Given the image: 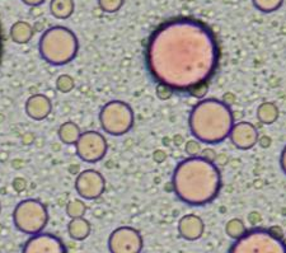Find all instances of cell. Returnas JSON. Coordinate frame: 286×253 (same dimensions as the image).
I'll return each instance as SVG.
<instances>
[{
	"label": "cell",
	"instance_id": "cell-4",
	"mask_svg": "<svg viewBox=\"0 0 286 253\" xmlns=\"http://www.w3.org/2000/svg\"><path fill=\"white\" fill-rule=\"evenodd\" d=\"M39 55L53 66H62L75 59L79 51V41L71 29L55 25L46 29L39 37Z\"/></svg>",
	"mask_w": 286,
	"mask_h": 253
},
{
	"label": "cell",
	"instance_id": "cell-31",
	"mask_svg": "<svg viewBox=\"0 0 286 253\" xmlns=\"http://www.w3.org/2000/svg\"><path fill=\"white\" fill-rule=\"evenodd\" d=\"M258 144L262 146V148H269L271 145V139L269 136H262V138H258Z\"/></svg>",
	"mask_w": 286,
	"mask_h": 253
},
{
	"label": "cell",
	"instance_id": "cell-2",
	"mask_svg": "<svg viewBox=\"0 0 286 253\" xmlns=\"http://www.w3.org/2000/svg\"><path fill=\"white\" fill-rule=\"evenodd\" d=\"M176 196L191 206L211 203L222 189V175L214 162L190 157L177 164L172 176Z\"/></svg>",
	"mask_w": 286,
	"mask_h": 253
},
{
	"label": "cell",
	"instance_id": "cell-21",
	"mask_svg": "<svg viewBox=\"0 0 286 253\" xmlns=\"http://www.w3.org/2000/svg\"><path fill=\"white\" fill-rule=\"evenodd\" d=\"M87 206L83 203V200L74 199L70 200L66 205V214L70 219H75V218L84 217Z\"/></svg>",
	"mask_w": 286,
	"mask_h": 253
},
{
	"label": "cell",
	"instance_id": "cell-37",
	"mask_svg": "<svg viewBox=\"0 0 286 253\" xmlns=\"http://www.w3.org/2000/svg\"><path fill=\"white\" fill-rule=\"evenodd\" d=\"M0 211H1V205H0Z\"/></svg>",
	"mask_w": 286,
	"mask_h": 253
},
{
	"label": "cell",
	"instance_id": "cell-7",
	"mask_svg": "<svg viewBox=\"0 0 286 253\" xmlns=\"http://www.w3.org/2000/svg\"><path fill=\"white\" fill-rule=\"evenodd\" d=\"M134 122V111L126 102L111 101L104 104L99 112V124L108 135H125L132 129Z\"/></svg>",
	"mask_w": 286,
	"mask_h": 253
},
{
	"label": "cell",
	"instance_id": "cell-5",
	"mask_svg": "<svg viewBox=\"0 0 286 253\" xmlns=\"http://www.w3.org/2000/svg\"><path fill=\"white\" fill-rule=\"evenodd\" d=\"M13 223L15 228L22 233L36 236L41 233L47 225V209L38 200H23L13 211Z\"/></svg>",
	"mask_w": 286,
	"mask_h": 253
},
{
	"label": "cell",
	"instance_id": "cell-26",
	"mask_svg": "<svg viewBox=\"0 0 286 253\" xmlns=\"http://www.w3.org/2000/svg\"><path fill=\"white\" fill-rule=\"evenodd\" d=\"M155 92H157V96L159 97L160 99H169L172 96H173L174 90L172 89V88H169L168 85H164V84L158 83Z\"/></svg>",
	"mask_w": 286,
	"mask_h": 253
},
{
	"label": "cell",
	"instance_id": "cell-27",
	"mask_svg": "<svg viewBox=\"0 0 286 253\" xmlns=\"http://www.w3.org/2000/svg\"><path fill=\"white\" fill-rule=\"evenodd\" d=\"M206 92H208V83H204V84H200L195 87L194 89H191L188 94H191L192 97H197V98H202V97H205Z\"/></svg>",
	"mask_w": 286,
	"mask_h": 253
},
{
	"label": "cell",
	"instance_id": "cell-19",
	"mask_svg": "<svg viewBox=\"0 0 286 253\" xmlns=\"http://www.w3.org/2000/svg\"><path fill=\"white\" fill-rule=\"evenodd\" d=\"M257 118L264 125H272L279 118V108L272 102H264L257 108Z\"/></svg>",
	"mask_w": 286,
	"mask_h": 253
},
{
	"label": "cell",
	"instance_id": "cell-35",
	"mask_svg": "<svg viewBox=\"0 0 286 253\" xmlns=\"http://www.w3.org/2000/svg\"><path fill=\"white\" fill-rule=\"evenodd\" d=\"M234 101H236V97L232 94V93H227L224 96V103H227L228 106H230V104H233L234 103Z\"/></svg>",
	"mask_w": 286,
	"mask_h": 253
},
{
	"label": "cell",
	"instance_id": "cell-17",
	"mask_svg": "<svg viewBox=\"0 0 286 253\" xmlns=\"http://www.w3.org/2000/svg\"><path fill=\"white\" fill-rule=\"evenodd\" d=\"M80 127L73 121H66L59 127V139L62 144L75 145L78 139L80 138Z\"/></svg>",
	"mask_w": 286,
	"mask_h": 253
},
{
	"label": "cell",
	"instance_id": "cell-20",
	"mask_svg": "<svg viewBox=\"0 0 286 253\" xmlns=\"http://www.w3.org/2000/svg\"><path fill=\"white\" fill-rule=\"evenodd\" d=\"M225 233L232 239L237 241L247 233V229L241 219H230L225 225Z\"/></svg>",
	"mask_w": 286,
	"mask_h": 253
},
{
	"label": "cell",
	"instance_id": "cell-8",
	"mask_svg": "<svg viewBox=\"0 0 286 253\" xmlns=\"http://www.w3.org/2000/svg\"><path fill=\"white\" fill-rule=\"evenodd\" d=\"M78 157L85 163H97L107 154L108 144L106 138L98 131L81 132L80 138L75 144Z\"/></svg>",
	"mask_w": 286,
	"mask_h": 253
},
{
	"label": "cell",
	"instance_id": "cell-22",
	"mask_svg": "<svg viewBox=\"0 0 286 253\" xmlns=\"http://www.w3.org/2000/svg\"><path fill=\"white\" fill-rule=\"evenodd\" d=\"M253 5L264 13H272L283 5L284 0H252Z\"/></svg>",
	"mask_w": 286,
	"mask_h": 253
},
{
	"label": "cell",
	"instance_id": "cell-32",
	"mask_svg": "<svg viewBox=\"0 0 286 253\" xmlns=\"http://www.w3.org/2000/svg\"><path fill=\"white\" fill-rule=\"evenodd\" d=\"M167 154L164 152H160V150H157V152L153 154V158H154V161L157 162H163L164 159H166Z\"/></svg>",
	"mask_w": 286,
	"mask_h": 253
},
{
	"label": "cell",
	"instance_id": "cell-36",
	"mask_svg": "<svg viewBox=\"0 0 286 253\" xmlns=\"http://www.w3.org/2000/svg\"><path fill=\"white\" fill-rule=\"evenodd\" d=\"M0 54H1V38H0Z\"/></svg>",
	"mask_w": 286,
	"mask_h": 253
},
{
	"label": "cell",
	"instance_id": "cell-25",
	"mask_svg": "<svg viewBox=\"0 0 286 253\" xmlns=\"http://www.w3.org/2000/svg\"><path fill=\"white\" fill-rule=\"evenodd\" d=\"M185 150L186 153H187L188 157H200L202 152L201 141H199L197 139L188 140L185 145Z\"/></svg>",
	"mask_w": 286,
	"mask_h": 253
},
{
	"label": "cell",
	"instance_id": "cell-18",
	"mask_svg": "<svg viewBox=\"0 0 286 253\" xmlns=\"http://www.w3.org/2000/svg\"><path fill=\"white\" fill-rule=\"evenodd\" d=\"M50 13L57 19H67L74 13V0H51Z\"/></svg>",
	"mask_w": 286,
	"mask_h": 253
},
{
	"label": "cell",
	"instance_id": "cell-34",
	"mask_svg": "<svg viewBox=\"0 0 286 253\" xmlns=\"http://www.w3.org/2000/svg\"><path fill=\"white\" fill-rule=\"evenodd\" d=\"M250 222L251 224H258V223L261 222V215L258 214V213H252V214L250 215Z\"/></svg>",
	"mask_w": 286,
	"mask_h": 253
},
{
	"label": "cell",
	"instance_id": "cell-10",
	"mask_svg": "<svg viewBox=\"0 0 286 253\" xmlns=\"http://www.w3.org/2000/svg\"><path fill=\"white\" fill-rule=\"evenodd\" d=\"M106 181L98 171L87 169L79 173L75 180V190L79 196L84 200H95L103 195Z\"/></svg>",
	"mask_w": 286,
	"mask_h": 253
},
{
	"label": "cell",
	"instance_id": "cell-16",
	"mask_svg": "<svg viewBox=\"0 0 286 253\" xmlns=\"http://www.w3.org/2000/svg\"><path fill=\"white\" fill-rule=\"evenodd\" d=\"M33 37V28L28 22L18 20L10 28V38L18 45H25Z\"/></svg>",
	"mask_w": 286,
	"mask_h": 253
},
{
	"label": "cell",
	"instance_id": "cell-1",
	"mask_svg": "<svg viewBox=\"0 0 286 253\" xmlns=\"http://www.w3.org/2000/svg\"><path fill=\"white\" fill-rule=\"evenodd\" d=\"M220 51L205 23L180 18L152 33L145 51L146 68L158 83L174 92H190L208 83L219 64Z\"/></svg>",
	"mask_w": 286,
	"mask_h": 253
},
{
	"label": "cell",
	"instance_id": "cell-23",
	"mask_svg": "<svg viewBox=\"0 0 286 253\" xmlns=\"http://www.w3.org/2000/svg\"><path fill=\"white\" fill-rule=\"evenodd\" d=\"M56 89L61 93H70L71 90L75 87V83H74L73 76L67 75V74H62L59 78L56 79Z\"/></svg>",
	"mask_w": 286,
	"mask_h": 253
},
{
	"label": "cell",
	"instance_id": "cell-3",
	"mask_svg": "<svg viewBox=\"0 0 286 253\" xmlns=\"http://www.w3.org/2000/svg\"><path fill=\"white\" fill-rule=\"evenodd\" d=\"M188 125L195 139L214 145L229 138L234 126V115L229 106L223 101L214 98L202 99L191 111Z\"/></svg>",
	"mask_w": 286,
	"mask_h": 253
},
{
	"label": "cell",
	"instance_id": "cell-28",
	"mask_svg": "<svg viewBox=\"0 0 286 253\" xmlns=\"http://www.w3.org/2000/svg\"><path fill=\"white\" fill-rule=\"evenodd\" d=\"M200 157L205 158L206 161L214 162L216 159V153H215V150H213L211 148H206V149L202 150L201 155H200Z\"/></svg>",
	"mask_w": 286,
	"mask_h": 253
},
{
	"label": "cell",
	"instance_id": "cell-29",
	"mask_svg": "<svg viewBox=\"0 0 286 253\" xmlns=\"http://www.w3.org/2000/svg\"><path fill=\"white\" fill-rule=\"evenodd\" d=\"M45 1L46 0H22V3H24L25 5L28 6H38L45 3Z\"/></svg>",
	"mask_w": 286,
	"mask_h": 253
},
{
	"label": "cell",
	"instance_id": "cell-11",
	"mask_svg": "<svg viewBox=\"0 0 286 253\" xmlns=\"http://www.w3.org/2000/svg\"><path fill=\"white\" fill-rule=\"evenodd\" d=\"M22 253H67L64 242L59 237L50 233L31 236L25 242Z\"/></svg>",
	"mask_w": 286,
	"mask_h": 253
},
{
	"label": "cell",
	"instance_id": "cell-9",
	"mask_svg": "<svg viewBox=\"0 0 286 253\" xmlns=\"http://www.w3.org/2000/svg\"><path fill=\"white\" fill-rule=\"evenodd\" d=\"M144 241L140 232L132 227H120L110 234V253H141Z\"/></svg>",
	"mask_w": 286,
	"mask_h": 253
},
{
	"label": "cell",
	"instance_id": "cell-6",
	"mask_svg": "<svg viewBox=\"0 0 286 253\" xmlns=\"http://www.w3.org/2000/svg\"><path fill=\"white\" fill-rule=\"evenodd\" d=\"M229 253H286V245L270 231L253 229L237 239Z\"/></svg>",
	"mask_w": 286,
	"mask_h": 253
},
{
	"label": "cell",
	"instance_id": "cell-24",
	"mask_svg": "<svg viewBox=\"0 0 286 253\" xmlns=\"http://www.w3.org/2000/svg\"><path fill=\"white\" fill-rule=\"evenodd\" d=\"M99 8L106 13H116L124 5V0H98Z\"/></svg>",
	"mask_w": 286,
	"mask_h": 253
},
{
	"label": "cell",
	"instance_id": "cell-33",
	"mask_svg": "<svg viewBox=\"0 0 286 253\" xmlns=\"http://www.w3.org/2000/svg\"><path fill=\"white\" fill-rule=\"evenodd\" d=\"M270 232H271V233L275 237H278V238L283 239L284 233H283V229H281L280 227H272V228L270 229Z\"/></svg>",
	"mask_w": 286,
	"mask_h": 253
},
{
	"label": "cell",
	"instance_id": "cell-30",
	"mask_svg": "<svg viewBox=\"0 0 286 253\" xmlns=\"http://www.w3.org/2000/svg\"><path fill=\"white\" fill-rule=\"evenodd\" d=\"M280 166H281V169H283V172L286 175V146H285V148H284L283 153H281Z\"/></svg>",
	"mask_w": 286,
	"mask_h": 253
},
{
	"label": "cell",
	"instance_id": "cell-13",
	"mask_svg": "<svg viewBox=\"0 0 286 253\" xmlns=\"http://www.w3.org/2000/svg\"><path fill=\"white\" fill-rule=\"evenodd\" d=\"M25 113L34 121H42L52 111V103L45 94H33L25 102Z\"/></svg>",
	"mask_w": 286,
	"mask_h": 253
},
{
	"label": "cell",
	"instance_id": "cell-14",
	"mask_svg": "<svg viewBox=\"0 0 286 253\" xmlns=\"http://www.w3.org/2000/svg\"><path fill=\"white\" fill-rule=\"evenodd\" d=\"M205 231V224L200 217L195 214L183 215L178 222V232L180 236L186 241L194 242L202 237Z\"/></svg>",
	"mask_w": 286,
	"mask_h": 253
},
{
	"label": "cell",
	"instance_id": "cell-12",
	"mask_svg": "<svg viewBox=\"0 0 286 253\" xmlns=\"http://www.w3.org/2000/svg\"><path fill=\"white\" fill-rule=\"evenodd\" d=\"M230 140L236 148L241 150L252 149L258 143V131L251 122H237L230 131Z\"/></svg>",
	"mask_w": 286,
	"mask_h": 253
},
{
	"label": "cell",
	"instance_id": "cell-15",
	"mask_svg": "<svg viewBox=\"0 0 286 253\" xmlns=\"http://www.w3.org/2000/svg\"><path fill=\"white\" fill-rule=\"evenodd\" d=\"M90 232H92L90 223L84 219V217L75 218L67 223V233L74 241H84L89 237Z\"/></svg>",
	"mask_w": 286,
	"mask_h": 253
}]
</instances>
